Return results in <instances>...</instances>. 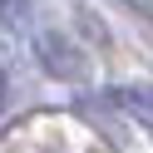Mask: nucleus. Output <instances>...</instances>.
<instances>
[{"instance_id": "1", "label": "nucleus", "mask_w": 153, "mask_h": 153, "mask_svg": "<svg viewBox=\"0 0 153 153\" xmlns=\"http://www.w3.org/2000/svg\"><path fill=\"white\" fill-rule=\"evenodd\" d=\"M40 59H45V69L59 74V79H84V74H89V59H84L69 40H59V35H40Z\"/></svg>"}, {"instance_id": "3", "label": "nucleus", "mask_w": 153, "mask_h": 153, "mask_svg": "<svg viewBox=\"0 0 153 153\" xmlns=\"http://www.w3.org/2000/svg\"><path fill=\"white\" fill-rule=\"evenodd\" d=\"M0 104H5V74H0Z\"/></svg>"}, {"instance_id": "2", "label": "nucleus", "mask_w": 153, "mask_h": 153, "mask_svg": "<svg viewBox=\"0 0 153 153\" xmlns=\"http://www.w3.org/2000/svg\"><path fill=\"white\" fill-rule=\"evenodd\" d=\"M119 99L128 104V109L138 114V119H153V89H123Z\"/></svg>"}]
</instances>
